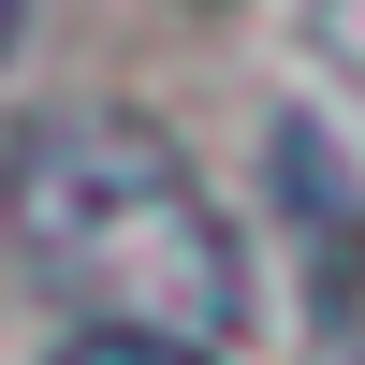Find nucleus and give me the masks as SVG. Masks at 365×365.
<instances>
[{
	"label": "nucleus",
	"instance_id": "3",
	"mask_svg": "<svg viewBox=\"0 0 365 365\" xmlns=\"http://www.w3.org/2000/svg\"><path fill=\"white\" fill-rule=\"evenodd\" d=\"M15 29H29V0H0V58H15Z\"/></svg>",
	"mask_w": 365,
	"mask_h": 365
},
{
	"label": "nucleus",
	"instance_id": "2",
	"mask_svg": "<svg viewBox=\"0 0 365 365\" xmlns=\"http://www.w3.org/2000/svg\"><path fill=\"white\" fill-rule=\"evenodd\" d=\"M58 365H220V351H190V336H117V322H88Z\"/></svg>",
	"mask_w": 365,
	"mask_h": 365
},
{
	"label": "nucleus",
	"instance_id": "1",
	"mask_svg": "<svg viewBox=\"0 0 365 365\" xmlns=\"http://www.w3.org/2000/svg\"><path fill=\"white\" fill-rule=\"evenodd\" d=\"M0 234L29 249V278L58 307L117 322V336H190L234 351L249 322V263H234V220L205 205V175L175 161L146 117H44L0 161Z\"/></svg>",
	"mask_w": 365,
	"mask_h": 365
}]
</instances>
